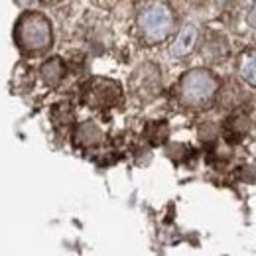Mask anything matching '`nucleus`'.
<instances>
[{
	"mask_svg": "<svg viewBox=\"0 0 256 256\" xmlns=\"http://www.w3.org/2000/svg\"><path fill=\"white\" fill-rule=\"evenodd\" d=\"M219 93V79L209 69H192L182 75L178 83L180 100L190 108H205L209 106Z\"/></svg>",
	"mask_w": 256,
	"mask_h": 256,
	"instance_id": "1",
	"label": "nucleus"
},
{
	"mask_svg": "<svg viewBox=\"0 0 256 256\" xmlns=\"http://www.w3.org/2000/svg\"><path fill=\"white\" fill-rule=\"evenodd\" d=\"M16 40L26 54H44L54 42L52 22L40 12H26L18 22Z\"/></svg>",
	"mask_w": 256,
	"mask_h": 256,
	"instance_id": "2",
	"label": "nucleus"
},
{
	"mask_svg": "<svg viewBox=\"0 0 256 256\" xmlns=\"http://www.w3.org/2000/svg\"><path fill=\"white\" fill-rule=\"evenodd\" d=\"M136 24H138V32L142 36V40L150 46H156V44L166 42L170 34L174 32L176 18L170 6L156 2L140 10Z\"/></svg>",
	"mask_w": 256,
	"mask_h": 256,
	"instance_id": "3",
	"label": "nucleus"
},
{
	"mask_svg": "<svg viewBox=\"0 0 256 256\" xmlns=\"http://www.w3.org/2000/svg\"><path fill=\"white\" fill-rule=\"evenodd\" d=\"M83 98L89 102V106L108 108V106H116L122 102V89L112 79L95 77L87 83V87L83 91Z\"/></svg>",
	"mask_w": 256,
	"mask_h": 256,
	"instance_id": "4",
	"label": "nucleus"
},
{
	"mask_svg": "<svg viewBox=\"0 0 256 256\" xmlns=\"http://www.w3.org/2000/svg\"><path fill=\"white\" fill-rule=\"evenodd\" d=\"M130 87L134 95L142 100H152L160 95L162 89V73L156 64L138 65L130 77Z\"/></svg>",
	"mask_w": 256,
	"mask_h": 256,
	"instance_id": "5",
	"label": "nucleus"
},
{
	"mask_svg": "<svg viewBox=\"0 0 256 256\" xmlns=\"http://www.w3.org/2000/svg\"><path fill=\"white\" fill-rule=\"evenodd\" d=\"M201 56L207 64H223L228 58V42L221 34H207L203 46H201Z\"/></svg>",
	"mask_w": 256,
	"mask_h": 256,
	"instance_id": "6",
	"label": "nucleus"
},
{
	"mask_svg": "<svg viewBox=\"0 0 256 256\" xmlns=\"http://www.w3.org/2000/svg\"><path fill=\"white\" fill-rule=\"evenodd\" d=\"M197 36H199V32H197V28H195L193 24L184 26V28L180 30V34L176 36V40L172 42L168 54H170L174 60H184V58H188L193 50H195Z\"/></svg>",
	"mask_w": 256,
	"mask_h": 256,
	"instance_id": "7",
	"label": "nucleus"
},
{
	"mask_svg": "<svg viewBox=\"0 0 256 256\" xmlns=\"http://www.w3.org/2000/svg\"><path fill=\"white\" fill-rule=\"evenodd\" d=\"M236 75L244 85L256 87V48L244 50L238 56V60H236Z\"/></svg>",
	"mask_w": 256,
	"mask_h": 256,
	"instance_id": "8",
	"label": "nucleus"
},
{
	"mask_svg": "<svg viewBox=\"0 0 256 256\" xmlns=\"http://www.w3.org/2000/svg\"><path fill=\"white\" fill-rule=\"evenodd\" d=\"M100 140H102V130L93 120L81 122L79 126L75 128L73 142L77 146H81V148H95V146L100 144Z\"/></svg>",
	"mask_w": 256,
	"mask_h": 256,
	"instance_id": "9",
	"label": "nucleus"
},
{
	"mask_svg": "<svg viewBox=\"0 0 256 256\" xmlns=\"http://www.w3.org/2000/svg\"><path fill=\"white\" fill-rule=\"evenodd\" d=\"M250 130V116L244 112H234L224 122V136L228 142H240Z\"/></svg>",
	"mask_w": 256,
	"mask_h": 256,
	"instance_id": "10",
	"label": "nucleus"
},
{
	"mask_svg": "<svg viewBox=\"0 0 256 256\" xmlns=\"http://www.w3.org/2000/svg\"><path fill=\"white\" fill-rule=\"evenodd\" d=\"M65 73H67V67H65V62L62 58H50L46 64L42 65V69H40L42 81L48 87H58L64 81Z\"/></svg>",
	"mask_w": 256,
	"mask_h": 256,
	"instance_id": "11",
	"label": "nucleus"
},
{
	"mask_svg": "<svg viewBox=\"0 0 256 256\" xmlns=\"http://www.w3.org/2000/svg\"><path fill=\"white\" fill-rule=\"evenodd\" d=\"M144 134H146V138H148V142L152 146H160V144L166 142V138L170 134V128H168V124L164 120H152V122L146 124Z\"/></svg>",
	"mask_w": 256,
	"mask_h": 256,
	"instance_id": "12",
	"label": "nucleus"
},
{
	"mask_svg": "<svg viewBox=\"0 0 256 256\" xmlns=\"http://www.w3.org/2000/svg\"><path fill=\"white\" fill-rule=\"evenodd\" d=\"M52 116L60 124H69L73 120V110H71V106L67 102H58L56 108H54V112H52Z\"/></svg>",
	"mask_w": 256,
	"mask_h": 256,
	"instance_id": "13",
	"label": "nucleus"
},
{
	"mask_svg": "<svg viewBox=\"0 0 256 256\" xmlns=\"http://www.w3.org/2000/svg\"><path fill=\"white\" fill-rule=\"evenodd\" d=\"M246 24H248L252 30H256V2L250 6V10L246 12Z\"/></svg>",
	"mask_w": 256,
	"mask_h": 256,
	"instance_id": "14",
	"label": "nucleus"
}]
</instances>
